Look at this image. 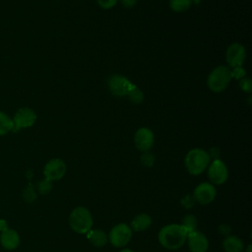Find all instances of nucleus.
<instances>
[{
	"label": "nucleus",
	"instance_id": "obj_1",
	"mask_svg": "<svg viewBox=\"0 0 252 252\" xmlns=\"http://www.w3.org/2000/svg\"><path fill=\"white\" fill-rule=\"evenodd\" d=\"M187 234V231L180 224H168L160 229L158 240L163 247L174 250L184 244Z\"/></svg>",
	"mask_w": 252,
	"mask_h": 252
},
{
	"label": "nucleus",
	"instance_id": "obj_2",
	"mask_svg": "<svg viewBox=\"0 0 252 252\" xmlns=\"http://www.w3.org/2000/svg\"><path fill=\"white\" fill-rule=\"evenodd\" d=\"M211 157L203 149H192L190 150L184 158V165L187 171L193 175H199L210 164Z\"/></svg>",
	"mask_w": 252,
	"mask_h": 252
},
{
	"label": "nucleus",
	"instance_id": "obj_3",
	"mask_svg": "<svg viewBox=\"0 0 252 252\" xmlns=\"http://www.w3.org/2000/svg\"><path fill=\"white\" fill-rule=\"evenodd\" d=\"M69 224L77 233H87L92 229L93 219L90 211L85 207L75 208L69 217Z\"/></svg>",
	"mask_w": 252,
	"mask_h": 252
},
{
	"label": "nucleus",
	"instance_id": "obj_4",
	"mask_svg": "<svg viewBox=\"0 0 252 252\" xmlns=\"http://www.w3.org/2000/svg\"><path fill=\"white\" fill-rule=\"evenodd\" d=\"M231 79L230 70L227 67L218 66L209 74L207 85L211 91L220 93L227 88Z\"/></svg>",
	"mask_w": 252,
	"mask_h": 252
},
{
	"label": "nucleus",
	"instance_id": "obj_5",
	"mask_svg": "<svg viewBox=\"0 0 252 252\" xmlns=\"http://www.w3.org/2000/svg\"><path fill=\"white\" fill-rule=\"evenodd\" d=\"M36 113L30 107H21L14 114V131H19L24 128L32 127L36 121Z\"/></svg>",
	"mask_w": 252,
	"mask_h": 252
},
{
	"label": "nucleus",
	"instance_id": "obj_6",
	"mask_svg": "<svg viewBox=\"0 0 252 252\" xmlns=\"http://www.w3.org/2000/svg\"><path fill=\"white\" fill-rule=\"evenodd\" d=\"M131 237L132 228L125 223H119L113 226L108 235L110 243L115 247L125 246L130 241Z\"/></svg>",
	"mask_w": 252,
	"mask_h": 252
},
{
	"label": "nucleus",
	"instance_id": "obj_7",
	"mask_svg": "<svg viewBox=\"0 0 252 252\" xmlns=\"http://www.w3.org/2000/svg\"><path fill=\"white\" fill-rule=\"evenodd\" d=\"M110 93L116 96L127 95L129 91L134 87V84L127 78L121 75H112L107 82Z\"/></svg>",
	"mask_w": 252,
	"mask_h": 252
},
{
	"label": "nucleus",
	"instance_id": "obj_8",
	"mask_svg": "<svg viewBox=\"0 0 252 252\" xmlns=\"http://www.w3.org/2000/svg\"><path fill=\"white\" fill-rule=\"evenodd\" d=\"M208 168V177L212 184H222L228 177V170L226 165L220 159H215L210 163Z\"/></svg>",
	"mask_w": 252,
	"mask_h": 252
},
{
	"label": "nucleus",
	"instance_id": "obj_9",
	"mask_svg": "<svg viewBox=\"0 0 252 252\" xmlns=\"http://www.w3.org/2000/svg\"><path fill=\"white\" fill-rule=\"evenodd\" d=\"M246 57V50L243 45L240 43H232L230 44L225 53V58L228 63V65L231 68H236V67H241L242 64L245 61Z\"/></svg>",
	"mask_w": 252,
	"mask_h": 252
},
{
	"label": "nucleus",
	"instance_id": "obj_10",
	"mask_svg": "<svg viewBox=\"0 0 252 252\" xmlns=\"http://www.w3.org/2000/svg\"><path fill=\"white\" fill-rule=\"evenodd\" d=\"M66 164L62 159L52 158L50 159L43 168L44 177L50 181L61 179L66 173Z\"/></svg>",
	"mask_w": 252,
	"mask_h": 252
},
{
	"label": "nucleus",
	"instance_id": "obj_11",
	"mask_svg": "<svg viewBox=\"0 0 252 252\" xmlns=\"http://www.w3.org/2000/svg\"><path fill=\"white\" fill-rule=\"evenodd\" d=\"M216 197V188L212 183L203 182L200 183L194 190L193 198L195 202L201 205H208Z\"/></svg>",
	"mask_w": 252,
	"mask_h": 252
},
{
	"label": "nucleus",
	"instance_id": "obj_12",
	"mask_svg": "<svg viewBox=\"0 0 252 252\" xmlns=\"http://www.w3.org/2000/svg\"><path fill=\"white\" fill-rule=\"evenodd\" d=\"M134 143L141 152L149 151L154 144V134L152 130L146 127L138 129L134 135Z\"/></svg>",
	"mask_w": 252,
	"mask_h": 252
},
{
	"label": "nucleus",
	"instance_id": "obj_13",
	"mask_svg": "<svg viewBox=\"0 0 252 252\" xmlns=\"http://www.w3.org/2000/svg\"><path fill=\"white\" fill-rule=\"evenodd\" d=\"M186 241L191 252H206L209 247V242L205 234L197 230L189 232Z\"/></svg>",
	"mask_w": 252,
	"mask_h": 252
},
{
	"label": "nucleus",
	"instance_id": "obj_14",
	"mask_svg": "<svg viewBox=\"0 0 252 252\" xmlns=\"http://www.w3.org/2000/svg\"><path fill=\"white\" fill-rule=\"evenodd\" d=\"M0 242L5 249L13 250L20 244V235L15 229L6 228L1 233Z\"/></svg>",
	"mask_w": 252,
	"mask_h": 252
},
{
	"label": "nucleus",
	"instance_id": "obj_15",
	"mask_svg": "<svg viewBox=\"0 0 252 252\" xmlns=\"http://www.w3.org/2000/svg\"><path fill=\"white\" fill-rule=\"evenodd\" d=\"M87 238L91 244L96 247L104 246L108 240L107 235L101 229H90L87 232Z\"/></svg>",
	"mask_w": 252,
	"mask_h": 252
},
{
	"label": "nucleus",
	"instance_id": "obj_16",
	"mask_svg": "<svg viewBox=\"0 0 252 252\" xmlns=\"http://www.w3.org/2000/svg\"><path fill=\"white\" fill-rule=\"evenodd\" d=\"M152 223V219L148 214L141 213L137 215L132 222H131V228L135 231H143L146 230Z\"/></svg>",
	"mask_w": 252,
	"mask_h": 252
},
{
	"label": "nucleus",
	"instance_id": "obj_17",
	"mask_svg": "<svg viewBox=\"0 0 252 252\" xmlns=\"http://www.w3.org/2000/svg\"><path fill=\"white\" fill-rule=\"evenodd\" d=\"M222 245L226 252H241L243 250V242L239 237L234 235L225 236Z\"/></svg>",
	"mask_w": 252,
	"mask_h": 252
},
{
	"label": "nucleus",
	"instance_id": "obj_18",
	"mask_svg": "<svg viewBox=\"0 0 252 252\" xmlns=\"http://www.w3.org/2000/svg\"><path fill=\"white\" fill-rule=\"evenodd\" d=\"M14 131V122L11 116L0 110V136Z\"/></svg>",
	"mask_w": 252,
	"mask_h": 252
},
{
	"label": "nucleus",
	"instance_id": "obj_19",
	"mask_svg": "<svg viewBox=\"0 0 252 252\" xmlns=\"http://www.w3.org/2000/svg\"><path fill=\"white\" fill-rule=\"evenodd\" d=\"M192 5V0H170V9L176 13H183L190 9Z\"/></svg>",
	"mask_w": 252,
	"mask_h": 252
},
{
	"label": "nucleus",
	"instance_id": "obj_20",
	"mask_svg": "<svg viewBox=\"0 0 252 252\" xmlns=\"http://www.w3.org/2000/svg\"><path fill=\"white\" fill-rule=\"evenodd\" d=\"M198 221H197V218L194 215L188 214L186 215L183 219H182V222H181V226L187 231V233L196 230Z\"/></svg>",
	"mask_w": 252,
	"mask_h": 252
},
{
	"label": "nucleus",
	"instance_id": "obj_21",
	"mask_svg": "<svg viewBox=\"0 0 252 252\" xmlns=\"http://www.w3.org/2000/svg\"><path fill=\"white\" fill-rule=\"evenodd\" d=\"M129 99L135 103V104H138V103H141L143 100H144V94L143 92L137 87L134 85V87L129 91V93L127 94Z\"/></svg>",
	"mask_w": 252,
	"mask_h": 252
},
{
	"label": "nucleus",
	"instance_id": "obj_22",
	"mask_svg": "<svg viewBox=\"0 0 252 252\" xmlns=\"http://www.w3.org/2000/svg\"><path fill=\"white\" fill-rule=\"evenodd\" d=\"M37 189L40 194H47L52 189V181L44 178L37 184Z\"/></svg>",
	"mask_w": 252,
	"mask_h": 252
},
{
	"label": "nucleus",
	"instance_id": "obj_23",
	"mask_svg": "<svg viewBox=\"0 0 252 252\" xmlns=\"http://www.w3.org/2000/svg\"><path fill=\"white\" fill-rule=\"evenodd\" d=\"M141 162L143 165L145 166H152L155 162V157L153 154L147 152H144V154H142L141 156Z\"/></svg>",
	"mask_w": 252,
	"mask_h": 252
},
{
	"label": "nucleus",
	"instance_id": "obj_24",
	"mask_svg": "<svg viewBox=\"0 0 252 252\" xmlns=\"http://www.w3.org/2000/svg\"><path fill=\"white\" fill-rule=\"evenodd\" d=\"M230 74H231V78L240 80V79L244 78V76H245V70H244L242 67L232 68V70H230Z\"/></svg>",
	"mask_w": 252,
	"mask_h": 252
},
{
	"label": "nucleus",
	"instance_id": "obj_25",
	"mask_svg": "<svg viewBox=\"0 0 252 252\" xmlns=\"http://www.w3.org/2000/svg\"><path fill=\"white\" fill-rule=\"evenodd\" d=\"M239 86L242 89V91L250 93L251 89H252V85H251V81L247 78H242L239 81Z\"/></svg>",
	"mask_w": 252,
	"mask_h": 252
},
{
	"label": "nucleus",
	"instance_id": "obj_26",
	"mask_svg": "<svg viewBox=\"0 0 252 252\" xmlns=\"http://www.w3.org/2000/svg\"><path fill=\"white\" fill-rule=\"evenodd\" d=\"M119 0H97L98 5L103 9H110L116 5Z\"/></svg>",
	"mask_w": 252,
	"mask_h": 252
},
{
	"label": "nucleus",
	"instance_id": "obj_27",
	"mask_svg": "<svg viewBox=\"0 0 252 252\" xmlns=\"http://www.w3.org/2000/svg\"><path fill=\"white\" fill-rule=\"evenodd\" d=\"M194 202H195V200H194L193 196H190V195L185 196V197L181 200V204H182V206H183L184 208H186V209H190V208H192V207H193V205H194Z\"/></svg>",
	"mask_w": 252,
	"mask_h": 252
},
{
	"label": "nucleus",
	"instance_id": "obj_28",
	"mask_svg": "<svg viewBox=\"0 0 252 252\" xmlns=\"http://www.w3.org/2000/svg\"><path fill=\"white\" fill-rule=\"evenodd\" d=\"M121 5L125 8H132L136 5L137 0H119Z\"/></svg>",
	"mask_w": 252,
	"mask_h": 252
},
{
	"label": "nucleus",
	"instance_id": "obj_29",
	"mask_svg": "<svg viewBox=\"0 0 252 252\" xmlns=\"http://www.w3.org/2000/svg\"><path fill=\"white\" fill-rule=\"evenodd\" d=\"M219 231H220V233H221V234L227 236V235H229V233H230V227H229V225H227V224H221V225H220V227H219Z\"/></svg>",
	"mask_w": 252,
	"mask_h": 252
},
{
	"label": "nucleus",
	"instance_id": "obj_30",
	"mask_svg": "<svg viewBox=\"0 0 252 252\" xmlns=\"http://www.w3.org/2000/svg\"><path fill=\"white\" fill-rule=\"evenodd\" d=\"M120 252H133L131 249H129V248H124V249H122Z\"/></svg>",
	"mask_w": 252,
	"mask_h": 252
},
{
	"label": "nucleus",
	"instance_id": "obj_31",
	"mask_svg": "<svg viewBox=\"0 0 252 252\" xmlns=\"http://www.w3.org/2000/svg\"><path fill=\"white\" fill-rule=\"evenodd\" d=\"M246 251H247V252H251V245H250V244L248 245V247H247V250H246Z\"/></svg>",
	"mask_w": 252,
	"mask_h": 252
}]
</instances>
